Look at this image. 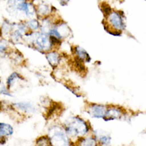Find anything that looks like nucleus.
Here are the masks:
<instances>
[{"mask_svg":"<svg viewBox=\"0 0 146 146\" xmlns=\"http://www.w3.org/2000/svg\"><path fill=\"white\" fill-rule=\"evenodd\" d=\"M144 1H146V0H144Z\"/></svg>","mask_w":146,"mask_h":146,"instance_id":"25","label":"nucleus"},{"mask_svg":"<svg viewBox=\"0 0 146 146\" xmlns=\"http://www.w3.org/2000/svg\"><path fill=\"white\" fill-rule=\"evenodd\" d=\"M61 125L67 134L75 143L81 137L92 133L93 131L91 123L80 115L70 116Z\"/></svg>","mask_w":146,"mask_h":146,"instance_id":"1","label":"nucleus"},{"mask_svg":"<svg viewBox=\"0 0 146 146\" xmlns=\"http://www.w3.org/2000/svg\"><path fill=\"white\" fill-rule=\"evenodd\" d=\"M47 135L52 146H76L67 134L61 124H53L48 129Z\"/></svg>","mask_w":146,"mask_h":146,"instance_id":"6","label":"nucleus"},{"mask_svg":"<svg viewBox=\"0 0 146 146\" xmlns=\"http://www.w3.org/2000/svg\"><path fill=\"white\" fill-rule=\"evenodd\" d=\"M24 80V77L18 72H13L11 73L6 80V87L11 90L15 87L16 84H18V82Z\"/></svg>","mask_w":146,"mask_h":146,"instance_id":"13","label":"nucleus"},{"mask_svg":"<svg viewBox=\"0 0 146 146\" xmlns=\"http://www.w3.org/2000/svg\"><path fill=\"white\" fill-rule=\"evenodd\" d=\"M108 105L99 102H88L85 105V112L91 118L102 119L106 116Z\"/></svg>","mask_w":146,"mask_h":146,"instance_id":"7","label":"nucleus"},{"mask_svg":"<svg viewBox=\"0 0 146 146\" xmlns=\"http://www.w3.org/2000/svg\"><path fill=\"white\" fill-rule=\"evenodd\" d=\"M53 7L50 4L41 2L40 3L36 5V15L38 19L49 17L53 15Z\"/></svg>","mask_w":146,"mask_h":146,"instance_id":"12","label":"nucleus"},{"mask_svg":"<svg viewBox=\"0 0 146 146\" xmlns=\"http://www.w3.org/2000/svg\"><path fill=\"white\" fill-rule=\"evenodd\" d=\"M99 146H104V145H99Z\"/></svg>","mask_w":146,"mask_h":146,"instance_id":"24","label":"nucleus"},{"mask_svg":"<svg viewBox=\"0 0 146 146\" xmlns=\"http://www.w3.org/2000/svg\"><path fill=\"white\" fill-rule=\"evenodd\" d=\"M48 65L53 70H56L60 67V64L63 61L64 56L59 51V49H52L51 51L48 52L44 54Z\"/></svg>","mask_w":146,"mask_h":146,"instance_id":"9","label":"nucleus"},{"mask_svg":"<svg viewBox=\"0 0 146 146\" xmlns=\"http://www.w3.org/2000/svg\"><path fill=\"white\" fill-rule=\"evenodd\" d=\"M100 9H101V11L102 12L104 17L106 16V15L109 14L110 12H111V11H112V8L110 7L106 3H102V5L100 6Z\"/></svg>","mask_w":146,"mask_h":146,"instance_id":"20","label":"nucleus"},{"mask_svg":"<svg viewBox=\"0 0 146 146\" xmlns=\"http://www.w3.org/2000/svg\"><path fill=\"white\" fill-rule=\"evenodd\" d=\"M26 24L29 32H36L40 30V21L38 18H30L26 21Z\"/></svg>","mask_w":146,"mask_h":146,"instance_id":"18","label":"nucleus"},{"mask_svg":"<svg viewBox=\"0 0 146 146\" xmlns=\"http://www.w3.org/2000/svg\"><path fill=\"white\" fill-rule=\"evenodd\" d=\"M92 133L95 136V137L97 139V141L99 143V145H104V146H110L111 144V137L106 133H98L92 131Z\"/></svg>","mask_w":146,"mask_h":146,"instance_id":"17","label":"nucleus"},{"mask_svg":"<svg viewBox=\"0 0 146 146\" xmlns=\"http://www.w3.org/2000/svg\"><path fill=\"white\" fill-rule=\"evenodd\" d=\"M11 42L6 38H0V57L7 56L11 51Z\"/></svg>","mask_w":146,"mask_h":146,"instance_id":"16","label":"nucleus"},{"mask_svg":"<svg viewBox=\"0 0 146 146\" xmlns=\"http://www.w3.org/2000/svg\"><path fill=\"white\" fill-rule=\"evenodd\" d=\"M76 146H99L97 139L93 133L79 139L76 142Z\"/></svg>","mask_w":146,"mask_h":146,"instance_id":"14","label":"nucleus"},{"mask_svg":"<svg viewBox=\"0 0 146 146\" xmlns=\"http://www.w3.org/2000/svg\"><path fill=\"white\" fill-rule=\"evenodd\" d=\"M57 49L61 46V44L72 36L73 33L67 22L61 21L60 18L56 22L54 26L48 33Z\"/></svg>","mask_w":146,"mask_h":146,"instance_id":"5","label":"nucleus"},{"mask_svg":"<svg viewBox=\"0 0 146 146\" xmlns=\"http://www.w3.org/2000/svg\"><path fill=\"white\" fill-rule=\"evenodd\" d=\"M105 18L104 28L107 33L113 36H121L122 31L125 29V14L121 11L112 10Z\"/></svg>","mask_w":146,"mask_h":146,"instance_id":"4","label":"nucleus"},{"mask_svg":"<svg viewBox=\"0 0 146 146\" xmlns=\"http://www.w3.org/2000/svg\"><path fill=\"white\" fill-rule=\"evenodd\" d=\"M7 9L15 16H24L29 19L36 16V5L29 0H7Z\"/></svg>","mask_w":146,"mask_h":146,"instance_id":"3","label":"nucleus"},{"mask_svg":"<svg viewBox=\"0 0 146 146\" xmlns=\"http://www.w3.org/2000/svg\"><path fill=\"white\" fill-rule=\"evenodd\" d=\"M127 117V112L122 106L117 105H108L106 116L103 120L106 121L113 120H124Z\"/></svg>","mask_w":146,"mask_h":146,"instance_id":"8","label":"nucleus"},{"mask_svg":"<svg viewBox=\"0 0 146 146\" xmlns=\"http://www.w3.org/2000/svg\"><path fill=\"white\" fill-rule=\"evenodd\" d=\"M0 95L7 96V97H13V94L11 92V90L7 88L6 85L0 88Z\"/></svg>","mask_w":146,"mask_h":146,"instance_id":"21","label":"nucleus"},{"mask_svg":"<svg viewBox=\"0 0 146 146\" xmlns=\"http://www.w3.org/2000/svg\"><path fill=\"white\" fill-rule=\"evenodd\" d=\"M11 107L16 111L21 112L24 114H32L36 112V108L34 104L26 101L13 102L11 103Z\"/></svg>","mask_w":146,"mask_h":146,"instance_id":"11","label":"nucleus"},{"mask_svg":"<svg viewBox=\"0 0 146 146\" xmlns=\"http://www.w3.org/2000/svg\"><path fill=\"white\" fill-rule=\"evenodd\" d=\"M14 133V128L12 125L5 122H0V137L7 138Z\"/></svg>","mask_w":146,"mask_h":146,"instance_id":"15","label":"nucleus"},{"mask_svg":"<svg viewBox=\"0 0 146 146\" xmlns=\"http://www.w3.org/2000/svg\"><path fill=\"white\" fill-rule=\"evenodd\" d=\"M7 141V138H3V137H0V145H4L6 144Z\"/></svg>","mask_w":146,"mask_h":146,"instance_id":"22","label":"nucleus"},{"mask_svg":"<svg viewBox=\"0 0 146 146\" xmlns=\"http://www.w3.org/2000/svg\"><path fill=\"white\" fill-rule=\"evenodd\" d=\"M35 146H52L48 136L46 134L38 137L35 141Z\"/></svg>","mask_w":146,"mask_h":146,"instance_id":"19","label":"nucleus"},{"mask_svg":"<svg viewBox=\"0 0 146 146\" xmlns=\"http://www.w3.org/2000/svg\"><path fill=\"white\" fill-rule=\"evenodd\" d=\"M24 42L29 48L44 55L52 49H57L48 33L41 31L28 32L24 37Z\"/></svg>","mask_w":146,"mask_h":146,"instance_id":"2","label":"nucleus"},{"mask_svg":"<svg viewBox=\"0 0 146 146\" xmlns=\"http://www.w3.org/2000/svg\"><path fill=\"white\" fill-rule=\"evenodd\" d=\"M71 53L72 56V59L80 61L85 64L91 62L92 60L89 52L84 48L80 45H72L71 48Z\"/></svg>","mask_w":146,"mask_h":146,"instance_id":"10","label":"nucleus"},{"mask_svg":"<svg viewBox=\"0 0 146 146\" xmlns=\"http://www.w3.org/2000/svg\"><path fill=\"white\" fill-rule=\"evenodd\" d=\"M2 84H3V80H2V78L0 77V88L2 87Z\"/></svg>","mask_w":146,"mask_h":146,"instance_id":"23","label":"nucleus"}]
</instances>
